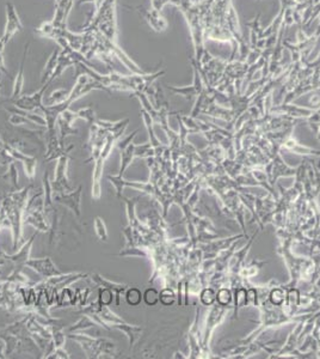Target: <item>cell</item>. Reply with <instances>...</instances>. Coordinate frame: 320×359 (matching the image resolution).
<instances>
[{"instance_id": "f35d334b", "label": "cell", "mask_w": 320, "mask_h": 359, "mask_svg": "<svg viewBox=\"0 0 320 359\" xmlns=\"http://www.w3.org/2000/svg\"><path fill=\"white\" fill-rule=\"evenodd\" d=\"M231 293L227 289H222L218 293V302L220 303V305H227L230 303Z\"/></svg>"}, {"instance_id": "836d02e7", "label": "cell", "mask_w": 320, "mask_h": 359, "mask_svg": "<svg viewBox=\"0 0 320 359\" xmlns=\"http://www.w3.org/2000/svg\"><path fill=\"white\" fill-rule=\"evenodd\" d=\"M175 298V292L172 291L171 289H164L159 293V301L162 302V304L165 305V307H170V305L174 304Z\"/></svg>"}, {"instance_id": "5b68a950", "label": "cell", "mask_w": 320, "mask_h": 359, "mask_svg": "<svg viewBox=\"0 0 320 359\" xmlns=\"http://www.w3.org/2000/svg\"><path fill=\"white\" fill-rule=\"evenodd\" d=\"M72 149H73V146L71 145L70 148H67V151L58 158V163H56L55 168V177L52 182L53 193H66L73 190V188H72L70 185L67 175L68 161H70L71 158L70 152L72 151Z\"/></svg>"}, {"instance_id": "d6986e66", "label": "cell", "mask_w": 320, "mask_h": 359, "mask_svg": "<svg viewBox=\"0 0 320 359\" xmlns=\"http://www.w3.org/2000/svg\"><path fill=\"white\" fill-rule=\"evenodd\" d=\"M112 328H116L118 330H121V332H123L125 335H127L128 340H129V348L131 349L134 347V345H135L136 340L141 336V333H142V328L139 326H134V324H129L127 323L124 321V322L121 323H116V324H111Z\"/></svg>"}, {"instance_id": "ab89813d", "label": "cell", "mask_w": 320, "mask_h": 359, "mask_svg": "<svg viewBox=\"0 0 320 359\" xmlns=\"http://www.w3.org/2000/svg\"><path fill=\"white\" fill-rule=\"evenodd\" d=\"M137 132H139V131H137V130H136V131H134V132L131 133L129 137H127V138H125V139H123V140H118L117 144H116V145H117V148L120 149V150L124 149L125 146L128 145V144H130V143H131V140H133L134 138H135L136 134H137Z\"/></svg>"}, {"instance_id": "f546056e", "label": "cell", "mask_w": 320, "mask_h": 359, "mask_svg": "<svg viewBox=\"0 0 320 359\" xmlns=\"http://www.w3.org/2000/svg\"><path fill=\"white\" fill-rule=\"evenodd\" d=\"M106 179H108L109 182H110L111 185H114V187L116 188V196H117L118 199L123 198V189H124L123 177L118 176V175L117 176H111V175H108V176H106Z\"/></svg>"}, {"instance_id": "52a82bcc", "label": "cell", "mask_w": 320, "mask_h": 359, "mask_svg": "<svg viewBox=\"0 0 320 359\" xmlns=\"http://www.w3.org/2000/svg\"><path fill=\"white\" fill-rule=\"evenodd\" d=\"M50 82H47L42 84V87L40 90H37L36 92L31 93V95H24L21 96L20 98H17L14 102V105L17 108L23 109L27 111H34L36 109H41L43 107V97H45V92L50 85Z\"/></svg>"}, {"instance_id": "4316f807", "label": "cell", "mask_w": 320, "mask_h": 359, "mask_svg": "<svg viewBox=\"0 0 320 359\" xmlns=\"http://www.w3.org/2000/svg\"><path fill=\"white\" fill-rule=\"evenodd\" d=\"M68 97H70V91H67V90L65 89H58L50 93L48 98H47V102H48V105L59 104V103L67 101Z\"/></svg>"}, {"instance_id": "e0dca14e", "label": "cell", "mask_w": 320, "mask_h": 359, "mask_svg": "<svg viewBox=\"0 0 320 359\" xmlns=\"http://www.w3.org/2000/svg\"><path fill=\"white\" fill-rule=\"evenodd\" d=\"M37 233H39V231H37L36 233H34V235L31 236L29 240H28L27 243H24V246L22 247L20 251H18V253H16V254H14V255L4 254L5 260L14 262V264L18 265V266H24L25 262L30 259L31 247H33V245H34V241H35Z\"/></svg>"}, {"instance_id": "30bf717a", "label": "cell", "mask_w": 320, "mask_h": 359, "mask_svg": "<svg viewBox=\"0 0 320 359\" xmlns=\"http://www.w3.org/2000/svg\"><path fill=\"white\" fill-rule=\"evenodd\" d=\"M24 266L36 271L40 276H42L43 278H47V279H48V278L64 274L58 267L55 266V264L49 257L41 258V259H29V260L25 262Z\"/></svg>"}, {"instance_id": "603a6c76", "label": "cell", "mask_w": 320, "mask_h": 359, "mask_svg": "<svg viewBox=\"0 0 320 359\" xmlns=\"http://www.w3.org/2000/svg\"><path fill=\"white\" fill-rule=\"evenodd\" d=\"M60 51L61 49H55L54 52L52 53L48 61H47L45 68H43L42 76H41V82L42 84H45L50 79V77L53 76L54 71L58 67V62H59V57H60Z\"/></svg>"}, {"instance_id": "8d00e7d4", "label": "cell", "mask_w": 320, "mask_h": 359, "mask_svg": "<svg viewBox=\"0 0 320 359\" xmlns=\"http://www.w3.org/2000/svg\"><path fill=\"white\" fill-rule=\"evenodd\" d=\"M4 176L9 177V179H10V182L12 183V186H14V187L18 186V171H17V168H16L15 162H14V163H11L10 165H9L8 174L4 175Z\"/></svg>"}, {"instance_id": "d6a6232c", "label": "cell", "mask_w": 320, "mask_h": 359, "mask_svg": "<svg viewBox=\"0 0 320 359\" xmlns=\"http://www.w3.org/2000/svg\"><path fill=\"white\" fill-rule=\"evenodd\" d=\"M143 301L148 307H154L156 303L159 302V292L155 289L150 287L147 289L145 293H143Z\"/></svg>"}, {"instance_id": "5bb4252c", "label": "cell", "mask_w": 320, "mask_h": 359, "mask_svg": "<svg viewBox=\"0 0 320 359\" xmlns=\"http://www.w3.org/2000/svg\"><path fill=\"white\" fill-rule=\"evenodd\" d=\"M55 16L54 20L52 21V23L54 24L55 27H67V18L74 5V0H55Z\"/></svg>"}, {"instance_id": "9a60e30c", "label": "cell", "mask_w": 320, "mask_h": 359, "mask_svg": "<svg viewBox=\"0 0 320 359\" xmlns=\"http://www.w3.org/2000/svg\"><path fill=\"white\" fill-rule=\"evenodd\" d=\"M314 109L300 107L296 104H290V103H282V104L277 105V107L272 108V111L277 114L287 115L290 117H305L307 118L309 115H312Z\"/></svg>"}, {"instance_id": "8992f818", "label": "cell", "mask_w": 320, "mask_h": 359, "mask_svg": "<svg viewBox=\"0 0 320 359\" xmlns=\"http://www.w3.org/2000/svg\"><path fill=\"white\" fill-rule=\"evenodd\" d=\"M81 190L83 187L79 186L77 189L66 193H53V200L58 204L64 205L73 212L78 219L81 218Z\"/></svg>"}, {"instance_id": "44dd1931", "label": "cell", "mask_w": 320, "mask_h": 359, "mask_svg": "<svg viewBox=\"0 0 320 359\" xmlns=\"http://www.w3.org/2000/svg\"><path fill=\"white\" fill-rule=\"evenodd\" d=\"M246 27L250 29V48H253L256 43L262 40L263 28L260 26V12H258L252 20L246 22Z\"/></svg>"}, {"instance_id": "74e56055", "label": "cell", "mask_w": 320, "mask_h": 359, "mask_svg": "<svg viewBox=\"0 0 320 359\" xmlns=\"http://www.w3.org/2000/svg\"><path fill=\"white\" fill-rule=\"evenodd\" d=\"M71 355L68 354V352L66 351L64 347H59L55 348L54 351L50 353L47 359H70Z\"/></svg>"}, {"instance_id": "7c38bea8", "label": "cell", "mask_w": 320, "mask_h": 359, "mask_svg": "<svg viewBox=\"0 0 320 359\" xmlns=\"http://www.w3.org/2000/svg\"><path fill=\"white\" fill-rule=\"evenodd\" d=\"M77 118H79V117H78L77 111L71 110L70 108L62 111L61 115H60V117H59L58 125H59V129H60L59 140H60L61 146H64V148H65L64 143H65L66 137H67L68 134L78 133V131L72 127V125H73V123L75 120H77Z\"/></svg>"}, {"instance_id": "277c9868", "label": "cell", "mask_w": 320, "mask_h": 359, "mask_svg": "<svg viewBox=\"0 0 320 359\" xmlns=\"http://www.w3.org/2000/svg\"><path fill=\"white\" fill-rule=\"evenodd\" d=\"M123 133H109L106 137L104 148H103L100 156L95 162V168H93L92 174V199L93 200H99L102 196V179H103V171H104V165L106 159L114 150L115 145Z\"/></svg>"}, {"instance_id": "ee69618b", "label": "cell", "mask_w": 320, "mask_h": 359, "mask_svg": "<svg viewBox=\"0 0 320 359\" xmlns=\"http://www.w3.org/2000/svg\"><path fill=\"white\" fill-rule=\"evenodd\" d=\"M5 354V346L3 344H0V359H4L6 358Z\"/></svg>"}, {"instance_id": "4dcf8cb0", "label": "cell", "mask_w": 320, "mask_h": 359, "mask_svg": "<svg viewBox=\"0 0 320 359\" xmlns=\"http://www.w3.org/2000/svg\"><path fill=\"white\" fill-rule=\"evenodd\" d=\"M77 114H78V117L84 118V120L89 124V126L96 124L97 117H96V113H95V110H93V108H91V107L81 108L77 111Z\"/></svg>"}, {"instance_id": "7a4b0ae2", "label": "cell", "mask_w": 320, "mask_h": 359, "mask_svg": "<svg viewBox=\"0 0 320 359\" xmlns=\"http://www.w3.org/2000/svg\"><path fill=\"white\" fill-rule=\"evenodd\" d=\"M84 30H98L106 39L116 42L117 22H116V0H103L96 10L93 18L87 22Z\"/></svg>"}, {"instance_id": "6da1fadb", "label": "cell", "mask_w": 320, "mask_h": 359, "mask_svg": "<svg viewBox=\"0 0 320 359\" xmlns=\"http://www.w3.org/2000/svg\"><path fill=\"white\" fill-rule=\"evenodd\" d=\"M31 186H28L18 192L9 193L3 199L2 212L9 225L12 230V248L17 249V246L20 245L22 240V225H23V217L27 210L28 205V195Z\"/></svg>"}, {"instance_id": "7402d4cb", "label": "cell", "mask_w": 320, "mask_h": 359, "mask_svg": "<svg viewBox=\"0 0 320 359\" xmlns=\"http://www.w3.org/2000/svg\"><path fill=\"white\" fill-rule=\"evenodd\" d=\"M120 151H121V165H120V170H118V176L123 177L124 171L129 168L133 159L135 158V144L134 143L128 144L124 149L120 150Z\"/></svg>"}, {"instance_id": "9c48e42d", "label": "cell", "mask_w": 320, "mask_h": 359, "mask_svg": "<svg viewBox=\"0 0 320 359\" xmlns=\"http://www.w3.org/2000/svg\"><path fill=\"white\" fill-rule=\"evenodd\" d=\"M5 149H6V151H8L9 154H10L12 157L15 158V161L21 162V163L23 164L25 176H27L28 179L33 182L34 179H35V176H36V168H37L36 157L24 155L20 149L16 148V146H14V145H11V144L5 143Z\"/></svg>"}, {"instance_id": "f1b7e54d", "label": "cell", "mask_w": 320, "mask_h": 359, "mask_svg": "<svg viewBox=\"0 0 320 359\" xmlns=\"http://www.w3.org/2000/svg\"><path fill=\"white\" fill-rule=\"evenodd\" d=\"M123 199L125 201V206H127V217H128V220H129V224H128V225L133 227L134 225H136L137 224V220L135 217V205H136V200L139 198H135V199L123 198Z\"/></svg>"}, {"instance_id": "cb8c5ba5", "label": "cell", "mask_w": 320, "mask_h": 359, "mask_svg": "<svg viewBox=\"0 0 320 359\" xmlns=\"http://www.w3.org/2000/svg\"><path fill=\"white\" fill-rule=\"evenodd\" d=\"M8 111L9 113H15L18 115H22V116L27 117L28 120H30L33 124L39 125V126L47 127V121H46L45 116H42V115H40V114H35L34 111H27V110H23V109H20V108L8 109Z\"/></svg>"}, {"instance_id": "8fae6325", "label": "cell", "mask_w": 320, "mask_h": 359, "mask_svg": "<svg viewBox=\"0 0 320 359\" xmlns=\"http://www.w3.org/2000/svg\"><path fill=\"white\" fill-rule=\"evenodd\" d=\"M205 37L206 41L207 40H212V41L218 42H230L232 45L235 43L233 35H232L231 31L228 30V28L225 24H207L205 27Z\"/></svg>"}, {"instance_id": "4fadbf2b", "label": "cell", "mask_w": 320, "mask_h": 359, "mask_svg": "<svg viewBox=\"0 0 320 359\" xmlns=\"http://www.w3.org/2000/svg\"><path fill=\"white\" fill-rule=\"evenodd\" d=\"M91 279L93 280V283L96 284L97 286L99 287H104V289L110 290V291L115 295V299H116V305H120V296L121 293H123L127 291L128 285H125V284H118V283H114L110 282V280L105 279V278H103L100 274L98 273H92L91 274Z\"/></svg>"}, {"instance_id": "1f68e13d", "label": "cell", "mask_w": 320, "mask_h": 359, "mask_svg": "<svg viewBox=\"0 0 320 359\" xmlns=\"http://www.w3.org/2000/svg\"><path fill=\"white\" fill-rule=\"evenodd\" d=\"M14 162H16L15 158L6 151L5 142L3 140L2 136H0V165H5V167H8V165L14 163Z\"/></svg>"}, {"instance_id": "3957f363", "label": "cell", "mask_w": 320, "mask_h": 359, "mask_svg": "<svg viewBox=\"0 0 320 359\" xmlns=\"http://www.w3.org/2000/svg\"><path fill=\"white\" fill-rule=\"evenodd\" d=\"M68 338L79 342L81 348L85 352L86 358H100L106 354L114 357L116 344L111 340L104 338H92L89 334H68Z\"/></svg>"}, {"instance_id": "7dc6e473", "label": "cell", "mask_w": 320, "mask_h": 359, "mask_svg": "<svg viewBox=\"0 0 320 359\" xmlns=\"http://www.w3.org/2000/svg\"><path fill=\"white\" fill-rule=\"evenodd\" d=\"M0 89H2V84H0Z\"/></svg>"}, {"instance_id": "bcb514c9", "label": "cell", "mask_w": 320, "mask_h": 359, "mask_svg": "<svg viewBox=\"0 0 320 359\" xmlns=\"http://www.w3.org/2000/svg\"><path fill=\"white\" fill-rule=\"evenodd\" d=\"M2 78H3L2 77V72H0V82H2Z\"/></svg>"}, {"instance_id": "d4e9b609", "label": "cell", "mask_w": 320, "mask_h": 359, "mask_svg": "<svg viewBox=\"0 0 320 359\" xmlns=\"http://www.w3.org/2000/svg\"><path fill=\"white\" fill-rule=\"evenodd\" d=\"M98 326L95 321L92 320L90 316H87V315H84L83 317L80 318L79 321H78L77 323L73 324V326H71L70 328H68V332L73 333V332H84V330L93 328V327Z\"/></svg>"}, {"instance_id": "ffe728a7", "label": "cell", "mask_w": 320, "mask_h": 359, "mask_svg": "<svg viewBox=\"0 0 320 359\" xmlns=\"http://www.w3.org/2000/svg\"><path fill=\"white\" fill-rule=\"evenodd\" d=\"M141 116H142L143 124H145L147 133H148L149 143H150V145H152L153 148H154L155 154H159V151L163 152V150H164V146L162 145L160 140L156 138L154 129H153V123H154V121H153L152 116H150V115L147 113L145 109H142V110H141Z\"/></svg>"}, {"instance_id": "e575fe53", "label": "cell", "mask_w": 320, "mask_h": 359, "mask_svg": "<svg viewBox=\"0 0 320 359\" xmlns=\"http://www.w3.org/2000/svg\"><path fill=\"white\" fill-rule=\"evenodd\" d=\"M215 298L216 296L214 290L208 289V287L201 292V302H202L205 305H212L213 303H214Z\"/></svg>"}, {"instance_id": "c3c4849f", "label": "cell", "mask_w": 320, "mask_h": 359, "mask_svg": "<svg viewBox=\"0 0 320 359\" xmlns=\"http://www.w3.org/2000/svg\"><path fill=\"white\" fill-rule=\"evenodd\" d=\"M0 274H2V271H0Z\"/></svg>"}, {"instance_id": "b9f144b4", "label": "cell", "mask_w": 320, "mask_h": 359, "mask_svg": "<svg viewBox=\"0 0 320 359\" xmlns=\"http://www.w3.org/2000/svg\"><path fill=\"white\" fill-rule=\"evenodd\" d=\"M281 6H284V8H290V6L295 5V0H280Z\"/></svg>"}, {"instance_id": "f6af8a7d", "label": "cell", "mask_w": 320, "mask_h": 359, "mask_svg": "<svg viewBox=\"0 0 320 359\" xmlns=\"http://www.w3.org/2000/svg\"><path fill=\"white\" fill-rule=\"evenodd\" d=\"M5 46H6V43L3 41L2 40V37H0V53H3L4 52V48H5Z\"/></svg>"}, {"instance_id": "2e32d148", "label": "cell", "mask_w": 320, "mask_h": 359, "mask_svg": "<svg viewBox=\"0 0 320 359\" xmlns=\"http://www.w3.org/2000/svg\"><path fill=\"white\" fill-rule=\"evenodd\" d=\"M141 10H142V15L143 17H145L147 24H148L153 30L156 31V33H163V31L166 30V28H168L169 24H168V21H166L162 16V12L156 11L154 9L145 10V9L142 8Z\"/></svg>"}, {"instance_id": "83f0119b", "label": "cell", "mask_w": 320, "mask_h": 359, "mask_svg": "<svg viewBox=\"0 0 320 359\" xmlns=\"http://www.w3.org/2000/svg\"><path fill=\"white\" fill-rule=\"evenodd\" d=\"M93 229H95L96 235L100 241L103 242L108 241V230H106V225L102 218L100 217L95 218V220H93Z\"/></svg>"}, {"instance_id": "d590c367", "label": "cell", "mask_w": 320, "mask_h": 359, "mask_svg": "<svg viewBox=\"0 0 320 359\" xmlns=\"http://www.w3.org/2000/svg\"><path fill=\"white\" fill-rule=\"evenodd\" d=\"M11 115L9 116V123L11 125H14V126H22V125H34L31 123L30 120H28L27 117L22 116V115L15 114V113H10Z\"/></svg>"}, {"instance_id": "ac0fdd59", "label": "cell", "mask_w": 320, "mask_h": 359, "mask_svg": "<svg viewBox=\"0 0 320 359\" xmlns=\"http://www.w3.org/2000/svg\"><path fill=\"white\" fill-rule=\"evenodd\" d=\"M29 48H30V42H28L24 47V53L20 65V71H18V74L16 76V79H15L14 89H12V95H11V101H16V99L20 98L22 96V91H23V85H24V67H25V61H27L28 53H29Z\"/></svg>"}, {"instance_id": "7bdbcfd3", "label": "cell", "mask_w": 320, "mask_h": 359, "mask_svg": "<svg viewBox=\"0 0 320 359\" xmlns=\"http://www.w3.org/2000/svg\"><path fill=\"white\" fill-rule=\"evenodd\" d=\"M0 72L2 73H8V70L5 67V62H4V57H3V53H0Z\"/></svg>"}, {"instance_id": "60d3db41", "label": "cell", "mask_w": 320, "mask_h": 359, "mask_svg": "<svg viewBox=\"0 0 320 359\" xmlns=\"http://www.w3.org/2000/svg\"><path fill=\"white\" fill-rule=\"evenodd\" d=\"M168 4H170V0H150L152 9H154V10L160 12H162L163 9H164V6Z\"/></svg>"}, {"instance_id": "484cf974", "label": "cell", "mask_w": 320, "mask_h": 359, "mask_svg": "<svg viewBox=\"0 0 320 359\" xmlns=\"http://www.w3.org/2000/svg\"><path fill=\"white\" fill-rule=\"evenodd\" d=\"M143 299V295L137 287H128L125 291V301L130 307H137Z\"/></svg>"}, {"instance_id": "ba28073f", "label": "cell", "mask_w": 320, "mask_h": 359, "mask_svg": "<svg viewBox=\"0 0 320 359\" xmlns=\"http://www.w3.org/2000/svg\"><path fill=\"white\" fill-rule=\"evenodd\" d=\"M6 8V26L4 29V33L0 36L2 40L5 43H9V41L14 37V35L18 31L23 29V24H22L18 12L16 10V6L12 4L11 2H8L5 4Z\"/></svg>"}]
</instances>
